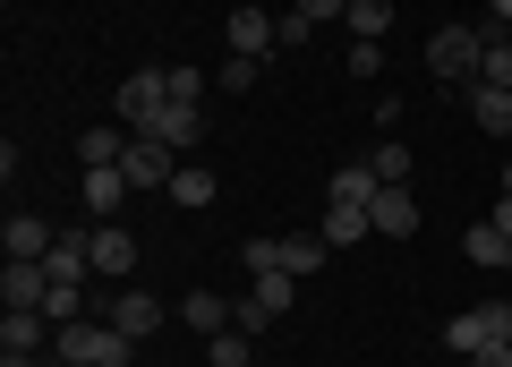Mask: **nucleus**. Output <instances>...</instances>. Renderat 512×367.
<instances>
[{
	"label": "nucleus",
	"mask_w": 512,
	"mask_h": 367,
	"mask_svg": "<svg viewBox=\"0 0 512 367\" xmlns=\"http://www.w3.org/2000/svg\"><path fill=\"white\" fill-rule=\"evenodd\" d=\"M120 171H128V188H171V180H180V154L154 146V137H137V146L120 154Z\"/></svg>",
	"instance_id": "nucleus-6"
},
{
	"label": "nucleus",
	"mask_w": 512,
	"mask_h": 367,
	"mask_svg": "<svg viewBox=\"0 0 512 367\" xmlns=\"http://www.w3.org/2000/svg\"><path fill=\"white\" fill-rule=\"evenodd\" d=\"M367 171H376L384 188H410V171H419V163H410V146H402V137H384V146L367 154Z\"/></svg>",
	"instance_id": "nucleus-20"
},
{
	"label": "nucleus",
	"mask_w": 512,
	"mask_h": 367,
	"mask_svg": "<svg viewBox=\"0 0 512 367\" xmlns=\"http://www.w3.org/2000/svg\"><path fill=\"white\" fill-rule=\"evenodd\" d=\"M52 350V316L43 308H9V325H0V359H43Z\"/></svg>",
	"instance_id": "nucleus-5"
},
{
	"label": "nucleus",
	"mask_w": 512,
	"mask_h": 367,
	"mask_svg": "<svg viewBox=\"0 0 512 367\" xmlns=\"http://www.w3.org/2000/svg\"><path fill=\"white\" fill-rule=\"evenodd\" d=\"M43 274H52V282H86L94 274V231H60L52 257H43Z\"/></svg>",
	"instance_id": "nucleus-10"
},
{
	"label": "nucleus",
	"mask_w": 512,
	"mask_h": 367,
	"mask_svg": "<svg viewBox=\"0 0 512 367\" xmlns=\"http://www.w3.org/2000/svg\"><path fill=\"white\" fill-rule=\"evenodd\" d=\"M171 205H188V214H197V205H214V171H205V163H180V180H171Z\"/></svg>",
	"instance_id": "nucleus-24"
},
{
	"label": "nucleus",
	"mask_w": 512,
	"mask_h": 367,
	"mask_svg": "<svg viewBox=\"0 0 512 367\" xmlns=\"http://www.w3.org/2000/svg\"><path fill=\"white\" fill-rule=\"evenodd\" d=\"M478 52H487L478 26H436L427 35V77L436 86H478Z\"/></svg>",
	"instance_id": "nucleus-1"
},
{
	"label": "nucleus",
	"mask_w": 512,
	"mask_h": 367,
	"mask_svg": "<svg viewBox=\"0 0 512 367\" xmlns=\"http://www.w3.org/2000/svg\"><path fill=\"white\" fill-rule=\"evenodd\" d=\"M470 367H512V342H487V350H470Z\"/></svg>",
	"instance_id": "nucleus-32"
},
{
	"label": "nucleus",
	"mask_w": 512,
	"mask_h": 367,
	"mask_svg": "<svg viewBox=\"0 0 512 367\" xmlns=\"http://www.w3.org/2000/svg\"><path fill=\"white\" fill-rule=\"evenodd\" d=\"M376 171H367V163H350V171H333V180H325V205H367V197H376Z\"/></svg>",
	"instance_id": "nucleus-18"
},
{
	"label": "nucleus",
	"mask_w": 512,
	"mask_h": 367,
	"mask_svg": "<svg viewBox=\"0 0 512 367\" xmlns=\"http://www.w3.org/2000/svg\"><path fill=\"white\" fill-rule=\"evenodd\" d=\"M120 197H128V171L120 163H86V214L111 222V214H120Z\"/></svg>",
	"instance_id": "nucleus-11"
},
{
	"label": "nucleus",
	"mask_w": 512,
	"mask_h": 367,
	"mask_svg": "<svg viewBox=\"0 0 512 367\" xmlns=\"http://www.w3.org/2000/svg\"><path fill=\"white\" fill-rule=\"evenodd\" d=\"M504 35H512V26H504Z\"/></svg>",
	"instance_id": "nucleus-37"
},
{
	"label": "nucleus",
	"mask_w": 512,
	"mask_h": 367,
	"mask_svg": "<svg viewBox=\"0 0 512 367\" xmlns=\"http://www.w3.org/2000/svg\"><path fill=\"white\" fill-rule=\"evenodd\" d=\"M35 367H77V359H60V350H43V359H35Z\"/></svg>",
	"instance_id": "nucleus-33"
},
{
	"label": "nucleus",
	"mask_w": 512,
	"mask_h": 367,
	"mask_svg": "<svg viewBox=\"0 0 512 367\" xmlns=\"http://www.w3.org/2000/svg\"><path fill=\"white\" fill-rule=\"evenodd\" d=\"M461 257H470V265H487V274H504V257H512V239L495 231V222H470V239H461Z\"/></svg>",
	"instance_id": "nucleus-16"
},
{
	"label": "nucleus",
	"mask_w": 512,
	"mask_h": 367,
	"mask_svg": "<svg viewBox=\"0 0 512 367\" xmlns=\"http://www.w3.org/2000/svg\"><path fill=\"white\" fill-rule=\"evenodd\" d=\"M239 265H248V274H291V265H282V239H248Z\"/></svg>",
	"instance_id": "nucleus-27"
},
{
	"label": "nucleus",
	"mask_w": 512,
	"mask_h": 367,
	"mask_svg": "<svg viewBox=\"0 0 512 367\" xmlns=\"http://www.w3.org/2000/svg\"><path fill=\"white\" fill-rule=\"evenodd\" d=\"M350 43H384V26H393V0H350Z\"/></svg>",
	"instance_id": "nucleus-19"
},
{
	"label": "nucleus",
	"mask_w": 512,
	"mask_h": 367,
	"mask_svg": "<svg viewBox=\"0 0 512 367\" xmlns=\"http://www.w3.org/2000/svg\"><path fill=\"white\" fill-rule=\"evenodd\" d=\"M0 299H9V308H43V299H52L43 257H9V265H0Z\"/></svg>",
	"instance_id": "nucleus-7"
},
{
	"label": "nucleus",
	"mask_w": 512,
	"mask_h": 367,
	"mask_svg": "<svg viewBox=\"0 0 512 367\" xmlns=\"http://www.w3.org/2000/svg\"><path fill=\"white\" fill-rule=\"evenodd\" d=\"M308 35H316V18H299V9H282V18H274V43H282V52H299Z\"/></svg>",
	"instance_id": "nucleus-29"
},
{
	"label": "nucleus",
	"mask_w": 512,
	"mask_h": 367,
	"mask_svg": "<svg viewBox=\"0 0 512 367\" xmlns=\"http://www.w3.org/2000/svg\"><path fill=\"white\" fill-rule=\"evenodd\" d=\"M0 367H35V359H0Z\"/></svg>",
	"instance_id": "nucleus-34"
},
{
	"label": "nucleus",
	"mask_w": 512,
	"mask_h": 367,
	"mask_svg": "<svg viewBox=\"0 0 512 367\" xmlns=\"http://www.w3.org/2000/svg\"><path fill=\"white\" fill-rule=\"evenodd\" d=\"M291 9H299V18H316V26H325V18H350V0H291Z\"/></svg>",
	"instance_id": "nucleus-31"
},
{
	"label": "nucleus",
	"mask_w": 512,
	"mask_h": 367,
	"mask_svg": "<svg viewBox=\"0 0 512 367\" xmlns=\"http://www.w3.org/2000/svg\"><path fill=\"white\" fill-rule=\"evenodd\" d=\"M231 52L265 60V52H274V18H265V9H231Z\"/></svg>",
	"instance_id": "nucleus-15"
},
{
	"label": "nucleus",
	"mask_w": 512,
	"mask_h": 367,
	"mask_svg": "<svg viewBox=\"0 0 512 367\" xmlns=\"http://www.w3.org/2000/svg\"><path fill=\"white\" fill-rule=\"evenodd\" d=\"M367 222H376L384 239H410L419 231V197H410V188H376V197H367Z\"/></svg>",
	"instance_id": "nucleus-8"
},
{
	"label": "nucleus",
	"mask_w": 512,
	"mask_h": 367,
	"mask_svg": "<svg viewBox=\"0 0 512 367\" xmlns=\"http://www.w3.org/2000/svg\"><path fill=\"white\" fill-rule=\"evenodd\" d=\"M478 35H487V52H478V77H487V86H512V35H504V26H478Z\"/></svg>",
	"instance_id": "nucleus-22"
},
{
	"label": "nucleus",
	"mask_w": 512,
	"mask_h": 367,
	"mask_svg": "<svg viewBox=\"0 0 512 367\" xmlns=\"http://www.w3.org/2000/svg\"><path fill=\"white\" fill-rule=\"evenodd\" d=\"M504 197H512V163H504Z\"/></svg>",
	"instance_id": "nucleus-35"
},
{
	"label": "nucleus",
	"mask_w": 512,
	"mask_h": 367,
	"mask_svg": "<svg viewBox=\"0 0 512 367\" xmlns=\"http://www.w3.org/2000/svg\"><path fill=\"white\" fill-rule=\"evenodd\" d=\"M52 222L43 214H9V231H0V248H9V257H52Z\"/></svg>",
	"instance_id": "nucleus-14"
},
{
	"label": "nucleus",
	"mask_w": 512,
	"mask_h": 367,
	"mask_svg": "<svg viewBox=\"0 0 512 367\" xmlns=\"http://www.w3.org/2000/svg\"><path fill=\"white\" fill-rule=\"evenodd\" d=\"M350 77H384V43H350Z\"/></svg>",
	"instance_id": "nucleus-30"
},
{
	"label": "nucleus",
	"mask_w": 512,
	"mask_h": 367,
	"mask_svg": "<svg viewBox=\"0 0 512 367\" xmlns=\"http://www.w3.org/2000/svg\"><path fill=\"white\" fill-rule=\"evenodd\" d=\"M103 316H111V325L128 333V342H146V333L163 325V308H154V291H137V282H128V291H111V308H103Z\"/></svg>",
	"instance_id": "nucleus-9"
},
{
	"label": "nucleus",
	"mask_w": 512,
	"mask_h": 367,
	"mask_svg": "<svg viewBox=\"0 0 512 367\" xmlns=\"http://www.w3.org/2000/svg\"><path fill=\"white\" fill-rule=\"evenodd\" d=\"M256 69H265V60H248V52H231V60H222V94H248V86H256Z\"/></svg>",
	"instance_id": "nucleus-28"
},
{
	"label": "nucleus",
	"mask_w": 512,
	"mask_h": 367,
	"mask_svg": "<svg viewBox=\"0 0 512 367\" xmlns=\"http://www.w3.org/2000/svg\"><path fill=\"white\" fill-rule=\"evenodd\" d=\"M205 359H214V367H248V359H256V333H239V325L205 333Z\"/></svg>",
	"instance_id": "nucleus-21"
},
{
	"label": "nucleus",
	"mask_w": 512,
	"mask_h": 367,
	"mask_svg": "<svg viewBox=\"0 0 512 367\" xmlns=\"http://www.w3.org/2000/svg\"><path fill=\"white\" fill-rule=\"evenodd\" d=\"M325 257H333V248H325V231H291V239H282V265H291V274H316Z\"/></svg>",
	"instance_id": "nucleus-23"
},
{
	"label": "nucleus",
	"mask_w": 512,
	"mask_h": 367,
	"mask_svg": "<svg viewBox=\"0 0 512 367\" xmlns=\"http://www.w3.org/2000/svg\"><path fill=\"white\" fill-rule=\"evenodd\" d=\"M180 316H188V325H197V333H222V325H231L239 308H222L214 291H188V299H180Z\"/></svg>",
	"instance_id": "nucleus-25"
},
{
	"label": "nucleus",
	"mask_w": 512,
	"mask_h": 367,
	"mask_svg": "<svg viewBox=\"0 0 512 367\" xmlns=\"http://www.w3.org/2000/svg\"><path fill=\"white\" fill-rule=\"evenodd\" d=\"M163 103H171V69H137V77H120V129L146 137Z\"/></svg>",
	"instance_id": "nucleus-3"
},
{
	"label": "nucleus",
	"mask_w": 512,
	"mask_h": 367,
	"mask_svg": "<svg viewBox=\"0 0 512 367\" xmlns=\"http://www.w3.org/2000/svg\"><path fill=\"white\" fill-rule=\"evenodd\" d=\"M43 316H52V325H77V316H86V291H77V282H52V299H43Z\"/></svg>",
	"instance_id": "nucleus-26"
},
{
	"label": "nucleus",
	"mask_w": 512,
	"mask_h": 367,
	"mask_svg": "<svg viewBox=\"0 0 512 367\" xmlns=\"http://www.w3.org/2000/svg\"><path fill=\"white\" fill-rule=\"evenodd\" d=\"M470 120L487 137H512V86H487V77H478V86H470Z\"/></svg>",
	"instance_id": "nucleus-13"
},
{
	"label": "nucleus",
	"mask_w": 512,
	"mask_h": 367,
	"mask_svg": "<svg viewBox=\"0 0 512 367\" xmlns=\"http://www.w3.org/2000/svg\"><path fill=\"white\" fill-rule=\"evenodd\" d=\"M504 274H512V257H504Z\"/></svg>",
	"instance_id": "nucleus-36"
},
{
	"label": "nucleus",
	"mask_w": 512,
	"mask_h": 367,
	"mask_svg": "<svg viewBox=\"0 0 512 367\" xmlns=\"http://www.w3.org/2000/svg\"><path fill=\"white\" fill-rule=\"evenodd\" d=\"M444 342H453L461 359H470V350H487V342H512V308H504V299H487V308H461L453 325H444Z\"/></svg>",
	"instance_id": "nucleus-4"
},
{
	"label": "nucleus",
	"mask_w": 512,
	"mask_h": 367,
	"mask_svg": "<svg viewBox=\"0 0 512 367\" xmlns=\"http://www.w3.org/2000/svg\"><path fill=\"white\" fill-rule=\"evenodd\" d=\"M128 265H137V239H128L120 222H94V274L128 282Z\"/></svg>",
	"instance_id": "nucleus-12"
},
{
	"label": "nucleus",
	"mask_w": 512,
	"mask_h": 367,
	"mask_svg": "<svg viewBox=\"0 0 512 367\" xmlns=\"http://www.w3.org/2000/svg\"><path fill=\"white\" fill-rule=\"evenodd\" d=\"M367 231H376V222H367V205H325V248H359Z\"/></svg>",
	"instance_id": "nucleus-17"
},
{
	"label": "nucleus",
	"mask_w": 512,
	"mask_h": 367,
	"mask_svg": "<svg viewBox=\"0 0 512 367\" xmlns=\"http://www.w3.org/2000/svg\"><path fill=\"white\" fill-rule=\"evenodd\" d=\"M154 146H171V154H197L205 146V94H171L163 111H154Z\"/></svg>",
	"instance_id": "nucleus-2"
}]
</instances>
